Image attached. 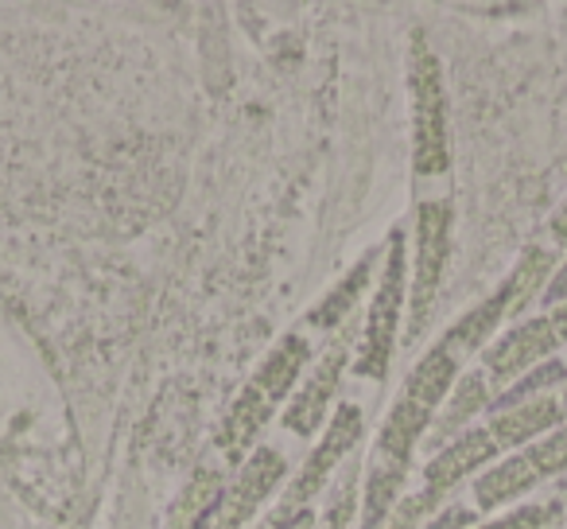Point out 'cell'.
Returning a JSON list of instances; mask_svg holds the SVG:
<instances>
[{
	"mask_svg": "<svg viewBox=\"0 0 567 529\" xmlns=\"http://www.w3.org/2000/svg\"><path fill=\"white\" fill-rule=\"evenodd\" d=\"M412 167L420 175H440L447 172V102H443V71L440 59L432 55V48L424 43V35H416L412 43Z\"/></svg>",
	"mask_w": 567,
	"mask_h": 529,
	"instance_id": "cell-1",
	"label": "cell"
},
{
	"mask_svg": "<svg viewBox=\"0 0 567 529\" xmlns=\"http://www.w3.org/2000/svg\"><path fill=\"white\" fill-rule=\"evenodd\" d=\"M404 230L389 234V257H385V277L378 285V296L370 304V316H365L362 347L354 358L358 378L381 382L389 374V358L396 347V327H401V308H404Z\"/></svg>",
	"mask_w": 567,
	"mask_h": 529,
	"instance_id": "cell-2",
	"label": "cell"
},
{
	"mask_svg": "<svg viewBox=\"0 0 567 529\" xmlns=\"http://www.w3.org/2000/svg\"><path fill=\"white\" fill-rule=\"evenodd\" d=\"M451 250V206L447 203H424L416 211V273H412V296H409V343L420 339V332L432 319V304L440 293L443 265Z\"/></svg>",
	"mask_w": 567,
	"mask_h": 529,
	"instance_id": "cell-3",
	"label": "cell"
},
{
	"mask_svg": "<svg viewBox=\"0 0 567 529\" xmlns=\"http://www.w3.org/2000/svg\"><path fill=\"white\" fill-rule=\"evenodd\" d=\"M362 428H365L362 425V409H358V405H339V409H334V417H331V425H327L323 444L311 451V459L303 464V471L292 479V487L284 490L280 510H308V502L319 495V487L327 482V475H331L334 467L350 456V448L362 440Z\"/></svg>",
	"mask_w": 567,
	"mask_h": 529,
	"instance_id": "cell-4",
	"label": "cell"
},
{
	"mask_svg": "<svg viewBox=\"0 0 567 529\" xmlns=\"http://www.w3.org/2000/svg\"><path fill=\"white\" fill-rule=\"evenodd\" d=\"M350 327L339 332L331 339V347L323 350V358L316 363V370L308 374V382L300 386V394H292L288 409H284V428H292L296 436H311L319 425H323L327 409H331L334 394H339L342 370L350 363Z\"/></svg>",
	"mask_w": 567,
	"mask_h": 529,
	"instance_id": "cell-5",
	"label": "cell"
},
{
	"mask_svg": "<svg viewBox=\"0 0 567 529\" xmlns=\"http://www.w3.org/2000/svg\"><path fill=\"white\" fill-rule=\"evenodd\" d=\"M284 471H288V464H284L280 451H276V448H257L241 464V471H237L226 502H218V510L210 513L206 529H241L245 521L260 510V502H265V498L280 487Z\"/></svg>",
	"mask_w": 567,
	"mask_h": 529,
	"instance_id": "cell-6",
	"label": "cell"
},
{
	"mask_svg": "<svg viewBox=\"0 0 567 529\" xmlns=\"http://www.w3.org/2000/svg\"><path fill=\"white\" fill-rule=\"evenodd\" d=\"M559 347V339L551 335L548 316H533L525 324H517L513 332H505L494 347L486 350V378L489 382H517L520 374H528L533 366H540L551 350Z\"/></svg>",
	"mask_w": 567,
	"mask_h": 529,
	"instance_id": "cell-7",
	"label": "cell"
},
{
	"mask_svg": "<svg viewBox=\"0 0 567 529\" xmlns=\"http://www.w3.org/2000/svg\"><path fill=\"white\" fill-rule=\"evenodd\" d=\"M559 425H567V405L551 394H540L533 401H520L505 413H494L486 433L494 440V448H517V444H528L536 436H548Z\"/></svg>",
	"mask_w": 567,
	"mask_h": 529,
	"instance_id": "cell-8",
	"label": "cell"
},
{
	"mask_svg": "<svg viewBox=\"0 0 567 529\" xmlns=\"http://www.w3.org/2000/svg\"><path fill=\"white\" fill-rule=\"evenodd\" d=\"M494 451L497 448H494V440H489L486 428H471V433H463L458 440H451L447 448H440L432 459H427V467H424L427 487L440 490V495H451V490H455L463 479H471L482 464H489Z\"/></svg>",
	"mask_w": 567,
	"mask_h": 529,
	"instance_id": "cell-9",
	"label": "cell"
},
{
	"mask_svg": "<svg viewBox=\"0 0 567 529\" xmlns=\"http://www.w3.org/2000/svg\"><path fill=\"white\" fill-rule=\"evenodd\" d=\"M486 405H489L486 374H463V378L455 382V389H451L447 409H443V417L435 420L432 436H427V448H432V456L440 448H447L451 440H458L463 433H471V420L478 417Z\"/></svg>",
	"mask_w": 567,
	"mask_h": 529,
	"instance_id": "cell-10",
	"label": "cell"
},
{
	"mask_svg": "<svg viewBox=\"0 0 567 529\" xmlns=\"http://www.w3.org/2000/svg\"><path fill=\"white\" fill-rule=\"evenodd\" d=\"M432 428V409H424V405L409 401V397H401V401L389 409L385 425H381V436H378V459H389V464H404L412 467V451H416V444L424 440V433Z\"/></svg>",
	"mask_w": 567,
	"mask_h": 529,
	"instance_id": "cell-11",
	"label": "cell"
},
{
	"mask_svg": "<svg viewBox=\"0 0 567 529\" xmlns=\"http://www.w3.org/2000/svg\"><path fill=\"white\" fill-rule=\"evenodd\" d=\"M458 378H463V374H458V355L447 347V343H435V347L416 363V370L409 374L404 397L424 405V409H440V401H447Z\"/></svg>",
	"mask_w": 567,
	"mask_h": 529,
	"instance_id": "cell-12",
	"label": "cell"
},
{
	"mask_svg": "<svg viewBox=\"0 0 567 529\" xmlns=\"http://www.w3.org/2000/svg\"><path fill=\"white\" fill-rule=\"evenodd\" d=\"M308 363H311L308 339H303V335H284V339L268 350V358L260 363V370L252 374V386H257L260 394L276 405V401H284V397L292 394L296 378H300Z\"/></svg>",
	"mask_w": 567,
	"mask_h": 529,
	"instance_id": "cell-13",
	"label": "cell"
},
{
	"mask_svg": "<svg viewBox=\"0 0 567 529\" xmlns=\"http://www.w3.org/2000/svg\"><path fill=\"white\" fill-rule=\"evenodd\" d=\"M268 417H272V401H268L257 386H245L241 394H237V401L229 405L226 425H221V436H218L221 451H226L229 459H241L245 451L252 448V440L260 436V428L268 425Z\"/></svg>",
	"mask_w": 567,
	"mask_h": 529,
	"instance_id": "cell-14",
	"label": "cell"
},
{
	"mask_svg": "<svg viewBox=\"0 0 567 529\" xmlns=\"http://www.w3.org/2000/svg\"><path fill=\"white\" fill-rule=\"evenodd\" d=\"M536 482H540V475L528 464V456H509L497 467H489V471L474 482V502H478V510H497V506L513 502V498H520L525 490H533Z\"/></svg>",
	"mask_w": 567,
	"mask_h": 529,
	"instance_id": "cell-15",
	"label": "cell"
},
{
	"mask_svg": "<svg viewBox=\"0 0 567 529\" xmlns=\"http://www.w3.org/2000/svg\"><path fill=\"white\" fill-rule=\"evenodd\" d=\"M509 312H513V296H509V285H502L497 293H489L478 308L466 312V316L458 319L447 335H443V343H447L455 355H458V350H478L482 343H486L489 335L502 327V319L509 316Z\"/></svg>",
	"mask_w": 567,
	"mask_h": 529,
	"instance_id": "cell-16",
	"label": "cell"
},
{
	"mask_svg": "<svg viewBox=\"0 0 567 529\" xmlns=\"http://www.w3.org/2000/svg\"><path fill=\"white\" fill-rule=\"evenodd\" d=\"M373 261H378V253H365L362 261H358L354 269L347 273V277L339 281V285L327 293V301H319L316 308L308 312V324L311 327H323V332H334V327H342L350 319V312H354L358 296L365 293V285H370V269Z\"/></svg>",
	"mask_w": 567,
	"mask_h": 529,
	"instance_id": "cell-17",
	"label": "cell"
},
{
	"mask_svg": "<svg viewBox=\"0 0 567 529\" xmlns=\"http://www.w3.org/2000/svg\"><path fill=\"white\" fill-rule=\"evenodd\" d=\"M409 482V467L404 464H389L378 459L365 482V498H362V529H381L385 518L393 513V506L401 502V487Z\"/></svg>",
	"mask_w": 567,
	"mask_h": 529,
	"instance_id": "cell-18",
	"label": "cell"
},
{
	"mask_svg": "<svg viewBox=\"0 0 567 529\" xmlns=\"http://www.w3.org/2000/svg\"><path fill=\"white\" fill-rule=\"evenodd\" d=\"M221 502V475L214 471H198L190 479V487L183 490V498L175 502L172 510V529H187V526H198L206 521Z\"/></svg>",
	"mask_w": 567,
	"mask_h": 529,
	"instance_id": "cell-19",
	"label": "cell"
},
{
	"mask_svg": "<svg viewBox=\"0 0 567 529\" xmlns=\"http://www.w3.org/2000/svg\"><path fill=\"white\" fill-rule=\"evenodd\" d=\"M548 273H556V257H551L548 250H536V245H533V250H525V257L517 261L513 277L505 281V285H509V296H513L509 316H520V312L528 308V301H533V296L544 288Z\"/></svg>",
	"mask_w": 567,
	"mask_h": 529,
	"instance_id": "cell-20",
	"label": "cell"
},
{
	"mask_svg": "<svg viewBox=\"0 0 567 529\" xmlns=\"http://www.w3.org/2000/svg\"><path fill=\"white\" fill-rule=\"evenodd\" d=\"M559 382H567V366L556 363V358H544L540 366H533L528 374H520V378L513 382L505 394H497L494 401H489V409L505 413V409H513V405H520V401H533V397H540L544 389L559 386Z\"/></svg>",
	"mask_w": 567,
	"mask_h": 529,
	"instance_id": "cell-21",
	"label": "cell"
},
{
	"mask_svg": "<svg viewBox=\"0 0 567 529\" xmlns=\"http://www.w3.org/2000/svg\"><path fill=\"white\" fill-rule=\"evenodd\" d=\"M440 498L443 495H440V490H432V487H424V490H416V495L401 498L381 529H420L427 521V513L440 510Z\"/></svg>",
	"mask_w": 567,
	"mask_h": 529,
	"instance_id": "cell-22",
	"label": "cell"
},
{
	"mask_svg": "<svg viewBox=\"0 0 567 529\" xmlns=\"http://www.w3.org/2000/svg\"><path fill=\"white\" fill-rule=\"evenodd\" d=\"M528 456V464L536 467V475H559V471H567V425H559V428H551L544 440H536L533 448L525 451Z\"/></svg>",
	"mask_w": 567,
	"mask_h": 529,
	"instance_id": "cell-23",
	"label": "cell"
},
{
	"mask_svg": "<svg viewBox=\"0 0 567 529\" xmlns=\"http://www.w3.org/2000/svg\"><path fill=\"white\" fill-rule=\"evenodd\" d=\"M556 513H559V502H533V506H517V510H509L505 518L486 521L482 529H544L556 521Z\"/></svg>",
	"mask_w": 567,
	"mask_h": 529,
	"instance_id": "cell-24",
	"label": "cell"
},
{
	"mask_svg": "<svg viewBox=\"0 0 567 529\" xmlns=\"http://www.w3.org/2000/svg\"><path fill=\"white\" fill-rule=\"evenodd\" d=\"M350 513H354V475H347V482L334 490L331 506H327L323 529H347L350 526Z\"/></svg>",
	"mask_w": 567,
	"mask_h": 529,
	"instance_id": "cell-25",
	"label": "cell"
},
{
	"mask_svg": "<svg viewBox=\"0 0 567 529\" xmlns=\"http://www.w3.org/2000/svg\"><path fill=\"white\" fill-rule=\"evenodd\" d=\"M311 521H316V513L311 510H280V506H276L272 513L260 518L257 529H308Z\"/></svg>",
	"mask_w": 567,
	"mask_h": 529,
	"instance_id": "cell-26",
	"label": "cell"
},
{
	"mask_svg": "<svg viewBox=\"0 0 567 529\" xmlns=\"http://www.w3.org/2000/svg\"><path fill=\"white\" fill-rule=\"evenodd\" d=\"M474 526V510L471 506H447L435 518H427L420 529H471Z\"/></svg>",
	"mask_w": 567,
	"mask_h": 529,
	"instance_id": "cell-27",
	"label": "cell"
},
{
	"mask_svg": "<svg viewBox=\"0 0 567 529\" xmlns=\"http://www.w3.org/2000/svg\"><path fill=\"white\" fill-rule=\"evenodd\" d=\"M540 296H544V304H548V308H556V304L567 301V261H564V269L551 273V281L544 285Z\"/></svg>",
	"mask_w": 567,
	"mask_h": 529,
	"instance_id": "cell-28",
	"label": "cell"
},
{
	"mask_svg": "<svg viewBox=\"0 0 567 529\" xmlns=\"http://www.w3.org/2000/svg\"><path fill=\"white\" fill-rule=\"evenodd\" d=\"M548 324H551V335H556L559 343H567V301L548 312Z\"/></svg>",
	"mask_w": 567,
	"mask_h": 529,
	"instance_id": "cell-29",
	"label": "cell"
},
{
	"mask_svg": "<svg viewBox=\"0 0 567 529\" xmlns=\"http://www.w3.org/2000/svg\"><path fill=\"white\" fill-rule=\"evenodd\" d=\"M551 237H556L559 245H567V203L551 214Z\"/></svg>",
	"mask_w": 567,
	"mask_h": 529,
	"instance_id": "cell-30",
	"label": "cell"
},
{
	"mask_svg": "<svg viewBox=\"0 0 567 529\" xmlns=\"http://www.w3.org/2000/svg\"><path fill=\"white\" fill-rule=\"evenodd\" d=\"M206 521H210V518H206ZM206 521H198V526H187V529H206Z\"/></svg>",
	"mask_w": 567,
	"mask_h": 529,
	"instance_id": "cell-31",
	"label": "cell"
},
{
	"mask_svg": "<svg viewBox=\"0 0 567 529\" xmlns=\"http://www.w3.org/2000/svg\"><path fill=\"white\" fill-rule=\"evenodd\" d=\"M308 529H311V526H308Z\"/></svg>",
	"mask_w": 567,
	"mask_h": 529,
	"instance_id": "cell-32",
	"label": "cell"
}]
</instances>
